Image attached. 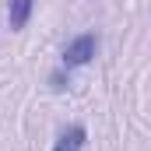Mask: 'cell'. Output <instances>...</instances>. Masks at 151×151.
<instances>
[{
  "mask_svg": "<svg viewBox=\"0 0 151 151\" xmlns=\"http://www.w3.org/2000/svg\"><path fill=\"white\" fill-rule=\"evenodd\" d=\"M99 53V35L95 32H84V35H77L67 42V49H63V67L70 70V67H84L91 56Z\"/></svg>",
  "mask_w": 151,
  "mask_h": 151,
  "instance_id": "6da1fadb",
  "label": "cell"
},
{
  "mask_svg": "<svg viewBox=\"0 0 151 151\" xmlns=\"http://www.w3.org/2000/svg\"><path fill=\"white\" fill-rule=\"evenodd\" d=\"M84 141H88V130H84L81 123H70V127L56 137L53 151H84Z\"/></svg>",
  "mask_w": 151,
  "mask_h": 151,
  "instance_id": "7a4b0ae2",
  "label": "cell"
},
{
  "mask_svg": "<svg viewBox=\"0 0 151 151\" xmlns=\"http://www.w3.org/2000/svg\"><path fill=\"white\" fill-rule=\"evenodd\" d=\"M32 7H35V0H7V18H11V28H14V32H21V28L28 25Z\"/></svg>",
  "mask_w": 151,
  "mask_h": 151,
  "instance_id": "3957f363",
  "label": "cell"
}]
</instances>
